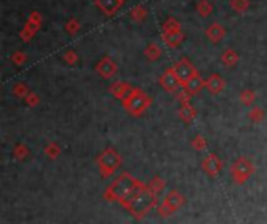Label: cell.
<instances>
[{
    "label": "cell",
    "mask_w": 267,
    "mask_h": 224,
    "mask_svg": "<svg viewBox=\"0 0 267 224\" xmlns=\"http://www.w3.org/2000/svg\"><path fill=\"white\" fill-rule=\"evenodd\" d=\"M111 93L114 94L116 97H119V99H122V101H125V99H128V97L133 94V89L128 83H125V82H116L114 85L111 86Z\"/></svg>",
    "instance_id": "cell-11"
},
{
    "label": "cell",
    "mask_w": 267,
    "mask_h": 224,
    "mask_svg": "<svg viewBox=\"0 0 267 224\" xmlns=\"http://www.w3.org/2000/svg\"><path fill=\"white\" fill-rule=\"evenodd\" d=\"M95 3L105 15H111V13H114L119 6H121L122 0H97Z\"/></svg>",
    "instance_id": "cell-16"
},
{
    "label": "cell",
    "mask_w": 267,
    "mask_h": 224,
    "mask_svg": "<svg viewBox=\"0 0 267 224\" xmlns=\"http://www.w3.org/2000/svg\"><path fill=\"white\" fill-rule=\"evenodd\" d=\"M119 165H121V157H119V154L112 149H107L100 157H98V166H100L103 177H108L110 174L114 172L119 168Z\"/></svg>",
    "instance_id": "cell-4"
},
{
    "label": "cell",
    "mask_w": 267,
    "mask_h": 224,
    "mask_svg": "<svg viewBox=\"0 0 267 224\" xmlns=\"http://www.w3.org/2000/svg\"><path fill=\"white\" fill-rule=\"evenodd\" d=\"M155 201H157V193H155L150 187L142 185L135 194L131 196V198L124 201L122 206L128 210L133 216L142 218V216L153 207Z\"/></svg>",
    "instance_id": "cell-1"
},
{
    "label": "cell",
    "mask_w": 267,
    "mask_h": 224,
    "mask_svg": "<svg viewBox=\"0 0 267 224\" xmlns=\"http://www.w3.org/2000/svg\"><path fill=\"white\" fill-rule=\"evenodd\" d=\"M181 204H183V196L178 191H171L167 198L164 199L163 206L159 207V215L169 216L171 213H173Z\"/></svg>",
    "instance_id": "cell-6"
},
{
    "label": "cell",
    "mask_w": 267,
    "mask_h": 224,
    "mask_svg": "<svg viewBox=\"0 0 267 224\" xmlns=\"http://www.w3.org/2000/svg\"><path fill=\"white\" fill-rule=\"evenodd\" d=\"M205 88H208V91L211 94H219L220 91L225 88V82L222 80V77L219 74H213L206 79Z\"/></svg>",
    "instance_id": "cell-12"
},
{
    "label": "cell",
    "mask_w": 267,
    "mask_h": 224,
    "mask_svg": "<svg viewBox=\"0 0 267 224\" xmlns=\"http://www.w3.org/2000/svg\"><path fill=\"white\" fill-rule=\"evenodd\" d=\"M141 187H142V184H139V182L135 177H131L130 174H122L121 177L116 179L108 187L105 196H107V199L110 201H119L122 204L124 201L131 198Z\"/></svg>",
    "instance_id": "cell-2"
},
{
    "label": "cell",
    "mask_w": 267,
    "mask_h": 224,
    "mask_svg": "<svg viewBox=\"0 0 267 224\" xmlns=\"http://www.w3.org/2000/svg\"><path fill=\"white\" fill-rule=\"evenodd\" d=\"M220 160L217 158L216 155H209L205 162H203V170H205L208 174H211V176H216L217 172H219L220 170Z\"/></svg>",
    "instance_id": "cell-15"
},
{
    "label": "cell",
    "mask_w": 267,
    "mask_h": 224,
    "mask_svg": "<svg viewBox=\"0 0 267 224\" xmlns=\"http://www.w3.org/2000/svg\"><path fill=\"white\" fill-rule=\"evenodd\" d=\"M38 101H39L38 96L33 94V93H30V94H28V97H27V103H28V105H36Z\"/></svg>",
    "instance_id": "cell-33"
},
{
    "label": "cell",
    "mask_w": 267,
    "mask_h": 224,
    "mask_svg": "<svg viewBox=\"0 0 267 224\" xmlns=\"http://www.w3.org/2000/svg\"><path fill=\"white\" fill-rule=\"evenodd\" d=\"M13 93L16 94L17 97H25L28 94V89H27V86L24 85V83H17V85H14Z\"/></svg>",
    "instance_id": "cell-26"
},
{
    "label": "cell",
    "mask_w": 267,
    "mask_h": 224,
    "mask_svg": "<svg viewBox=\"0 0 267 224\" xmlns=\"http://www.w3.org/2000/svg\"><path fill=\"white\" fill-rule=\"evenodd\" d=\"M147 15V11L144 6H135V8L131 10V19L135 20V22H141Z\"/></svg>",
    "instance_id": "cell-22"
},
{
    "label": "cell",
    "mask_w": 267,
    "mask_h": 224,
    "mask_svg": "<svg viewBox=\"0 0 267 224\" xmlns=\"http://www.w3.org/2000/svg\"><path fill=\"white\" fill-rule=\"evenodd\" d=\"M163 29H164V32H178L180 30V22H178L177 19L169 17L166 22H164Z\"/></svg>",
    "instance_id": "cell-24"
},
{
    "label": "cell",
    "mask_w": 267,
    "mask_h": 224,
    "mask_svg": "<svg viewBox=\"0 0 267 224\" xmlns=\"http://www.w3.org/2000/svg\"><path fill=\"white\" fill-rule=\"evenodd\" d=\"M63 60H64L67 65H75L77 60H79V57H77V53L72 52V51H69L67 53H64V57H63Z\"/></svg>",
    "instance_id": "cell-29"
},
{
    "label": "cell",
    "mask_w": 267,
    "mask_h": 224,
    "mask_svg": "<svg viewBox=\"0 0 267 224\" xmlns=\"http://www.w3.org/2000/svg\"><path fill=\"white\" fill-rule=\"evenodd\" d=\"M197 11H199V15L206 17L211 11H213V6H211V3L208 2V0H200L199 5H197Z\"/></svg>",
    "instance_id": "cell-21"
},
{
    "label": "cell",
    "mask_w": 267,
    "mask_h": 224,
    "mask_svg": "<svg viewBox=\"0 0 267 224\" xmlns=\"http://www.w3.org/2000/svg\"><path fill=\"white\" fill-rule=\"evenodd\" d=\"M241 101H242L244 105L253 103V101H255V93H253L251 89H244L241 93Z\"/></svg>",
    "instance_id": "cell-25"
},
{
    "label": "cell",
    "mask_w": 267,
    "mask_h": 224,
    "mask_svg": "<svg viewBox=\"0 0 267 224\" xmlns=\"http://www.w3.org/2000/svg\"><path fill=\"white\" fill-rule=\"evenodd\" d=\"M149 105H150V99L142 91H138V89L133 91V94L128 99L124 101V107L128 110L131 115H141L144 110L149 108Z\"/></svg>",
    "instance_id": "cell-3"
},
{
    "label": "cell",
    "mask_w": 267,
    "mask_h": 224,
    "mask_svg": "<svg viewBox=\"0 0 267 224\" xmlns=\"http://www.w3.org/2000/svg\"><path fill=\"white\" fill-rule=\"evenodd\" d=\"M39 24H41V16L38 15V13H31V16H30V19H28L25 29L22 30V33H20L22 39L30 41V38L34 34V32L39 29Z\"/></svg>",
    "instance_id": "cell-10"
},
{
    "label": "cell",
    "mask_w": 267,
    "mask_h": 224,
    "mask_svg": "<svg viewBox=\"0 0 267 224\" xmlns=\"http://www.w3.org/2000/svg\"><path fill=\"white\" fill-rule=\"evenodd\" d=\"M180 116H181L185 121L189 122V121H192L194 118H195V110H194L189 103H185V105L181 107V110H180Z\"/></svg>",
    "instance_id": "cell-20"
},
{
    "label": "cell",
    "mask_w": 267,
    "mask_h": 224,
    "mask_svg": "<svg viewBox=\"0 0 267 224\" xmlns=\"http://www.w3.org/2000/svg\"><path fill=\"white\" fill-rule=\"evenodd\" d=\"M11 61H14L16 65H22V63L27 61V55L22 53V52H16V53H13V57H11Z\"/></svg>",
    "instance_id": "cell-30"
},
{
    "label": "cell",
    "mask_w": 267,
    "mask_h": 224,
    "mask_svg": "<svg viewBox=\"0 0 267 224\" xmlns=\"http://www.w3.org/2000/svg\"><path fill=\"white\" fill-rule=\"evenodd\" d=\"M231 172H233V177L237 184H244L247 180L251 172H253V165L245 158H239L237 162H235V165L231 166Z\"/></svg>",
    "instance_id": "cell-5"
},
{
    "label": "cell",
    "mask_w": 267,
    "mask_h": 224,
    "mask_svg": "<svg viewBox=\"0 0 267 224\" xmlns=\"http://www.w3.org/2000/svg\"><path fill=\"white\" fill-rule=\"evenodd\" d=\"M95 71L100 74L103 79H111V77L117 72V65L111 58L105 57V58H102L100 61L97 63Z\"/></svg>",
    "instance_id": "cell-9"
},
{
    "label": "cell",
    "mask_w": 267,
    "mask_h": 224,
    "mask_svg": "<svg viewBox=\"0 0 267 224\" xmlns=\"http://www.w3.org/2000/svg\"><path fill=\"white\" fill-rule=\"evenodd\" d=\"M14 155L19 157V158H22L24 155H27V148H25V146H17L16 151H14Z\"/></svg>",
    "instance_id": "cell-32"
},
{
    "label": "cell",
    "mask_w": 267,
    "mask_h": 224,
    "mask_svg": "<svg viewBox=\"0 0 267 224\" xmlns=\"http://www.w3.org/2000/svg\"><path fill=\"white\" fill-rule=\"evenodd\" d=\"M249 5H250L249 0H231V8L237 13H244L249 8Z\"/></svg>",
    "instance_id": "cell-23"
},
{
    "label": "cell",
    "mask_w": 267,
    "mask_h": 224,
    "mask_svg": "<svg viewBox=\"0 0 267 224\" xmlns=\"http://www.w3.org/2000/svg\"><path fill=\"white\" fill-rule=\"evenodd\" d=\"M163 38H164L166 44L169 47H177V46H180L183 43V39H185V38H183L181 30H178V32H164Z\"/></svg>",
    "instance_id": "cell-17"
},
{
    "label": "cell",
    "mask_w": 267,
    "mask_h": 224,
    "mask_svg": "<svg viewBox=\"0 0 267 224\" xmlns=\"http://www.w3.org/2000/svg\"><path fill=\"white\" fill-rule=\"evenodd\" d=\"M145 57L149 58V60H152V61L158 60L161 57V49H159V46L155 44V43L147 46V49H145Z\"/></svg>",
    "instance_id": "cell-19"
},
{
    "label": "cell",
    "mask_w": 267,
    "mask_h": 224,
    "mask_svg": "<svg viewBox=\"0 0 267 224\" xmlns=\"http://www.w3.org/2000/svg\"><path fill=\"white\" fill-rule=\"evenodd\" d=\"M66 30L70 33V34H75L77 32L80 30V22L77 19H72V20H69V22L66 24Z\"/></svg>",
    "instance_id": "cell-27"
},
{
    "label": "cell",
    "mask_w": 267,
    "mask_h": 224,
    "mask_svg": "<svg viewBox=\"0 0 267 224\" xmlns=\"http://www.w3.org/2000/svg\"><path fill=\"white\" fill-rule=\"evenodd\" d=\"M250 120L251 121H255V122H259V121H263V118H264V113H263V110H259V108H255V110H251L250 111Z\"/></svg>",
    "instance_id": "cell-28"
},
{
    "label": "cell",
    "mask_w": 267,
    "mask_h": 224,
    "mask_svg": "<svg viewBox=\"0 0 267 224\" xmlns=\"http://www.w3.org/2000/svg\"><path fill=\"white\" fill-rule=\"evenodd\" d=\"M239 60V55L233 51V49H227L223 53H222V63L225 66H235Z\"/></svg>",
    "instance_id": "cell-18"
},
{
    "label": "cell",
    "mask_w": 267,
    "mask_h": 224,
    "mask_svg": "<svg viewBox=\"0 0 267 224\" xmlns=\"http://www.w3.org/2000/svg\"><path fill=\"white\" fill-rule=\"evenodd\" d=\"M206 36L213 44H217L225 36V30L220 24H211L206 30Z\"/></svg>",
    "instance_id": "cell-14"
},
{
    "label": "cell",
    "mask_w": 267,
    "mask_h": 224,
    "mask_svg": "<svg viewBox=\"0 0 267 224\" xmlns=\"http://www.w3.org/2000/svg\"><path fill=\"white\" fill-rule=\"evenodd\" d=\"M159 83H161V86L167 91V93H175V91H178V86H180L181 82L177 77V74H175L173 69H167V71L161 75Z\"/></svg>",
    "instance_id": "cell-8"
},
{
    "label": "cell",
    "mask_w": 267,
    "mask_h": 224,
    "mask_svg": "<svg viewBox=\"0 0 267 224\" xmlns=\"http://www.w3.org/2000/svg\"><path fill=\"white\" fill-rule=\"evenodd\" d=\"M47 155L48 157H56V155H58V154H60V149H58V146H56V144H50V146H47Z\"/></svg>",
    "instance_id": "cell-31"
},
{
    "label": "cell",
    "mask_w": 267,
    "mask_h": 224,
    "mask_svg": "<svg viewBox=\"0 0 267 224\" xmlns=\"http://www.w3.org/2000/svg\"><path fill=\"white\" fill-rule=\"evenodd\" d=\"M122 2H124V0H122Z\"/></svg>",
    "instance_id": "cell-35"
},
{
    "label": "cell",
    "mask_w": 267,
    "mask_h": 224,
    "mask_svg": "<svg viewBox=\"0 0 267 224\" xmlns=\"http://www.w3.org/2000/svg\"><path fill=\"white\" fill-rule=\"evenodd\" d=\"M173 71L180 79L181 85H185L188 80H191L194 75H197L195 68L192 66V63H189L188 60H180L177 65L173 66Z\"/></svg>",
    "instance_id": "cell-7"
},
{
    "label": "cell",
    "mask_w": 267,
    "mask_h": 224,
    "mask_svg": "<svg viewBox=\"0 0 267 224\" xmlns=\"http://www.w3.org/2000/svg\"><path fill=\"white\" fill-rule=\"evenodd\" d=\"M194 144H195V146H200V148H205V146H206V144H205V141H203V138H200V137H197V138H195Z\"/></svg>",
    "instance_id": "cell-34"
},
{
    "label": "cell",
    "mask_w": 267,
    "mask_h": 224,
    "mask_svg": "<svg viewBox=\"0 0 267 224\" xmlns=\"http://www.w3.org/2000/svg\"><path fill=\"white\" fill-rule=\"evenodd\" d=\"M205 85H206V80H203L202 77L197 74V75H194L191 80H188L185 85V89L188 91L189 94H197V93H200V89L202 88H205Z\"/></svg>",
    "instance_id": "cell-13"
}]
</instances>
